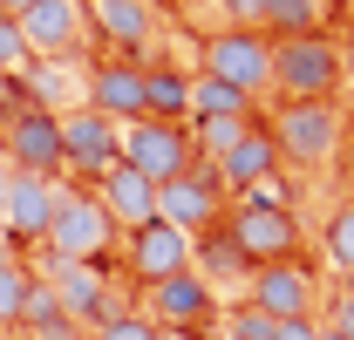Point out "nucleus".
<instances>
[{
    "label": "nucleus",
    "instance_id": "nucleus-1",
    "mask_svg": "<svg viewBox=\"0 0 354 340\" xmlns=\"http://www.w3.org/2000/svg\"><path fill=\"white\" fill-rule=\"evenodd\" d=\"M272 88L286 102H334L341 95V41H327V35L272 41Z\"/></svg>",
    "mask_w": 354,
    "mask_h": 340
},
{
    "label": "nucleus",
    "instance_id": "nucleus-2",
    "mask_svg": "<svg viewBox=\"0 0 354 340\" xmlns=\"http://www.w3.org/2000/svg\"><path fill=\"white\" fill-rule=\"evenodd\" d=\"M218 232H225L245 258H252V272H259V265H286V258H300V218H293V205L239 198V205L225 211Z\"/></svg>",
    "mask_w": 354,
    "mask_h": 340
},
{
    "label": "nucleus",
    "instance_id": "nucleus-3",
    "mask_svg": "<svg viewBox=\"0 0 354 340\" xmlns=\"http://www.w3.org/2000/svg\"><path fill=\"white\" fill-rule=\"evenodd\" d=\"M35 279L62 299V313H68L75 327H88V334H95L102 320L130 313V299L116 293V286H109V272H102V265H88V258H41V272H35Z\"/></svg>",
    "mask_w": 354,
    "mask_h": 340
},
{
    "label": "nucleus",
    "instance_id": "nucleus-4",
    "mask_svg": "<svg viewBox=\"0 0 354 340\" xmlns=\"http://www.w3.org/2000/svg\"><path fill=\"white\" fill-rule=\"evenodd\" d=\"M116 245H123V232L102 211V198L95 191H68L55 225H48V238H41V258H88V265H102Z\"/></svg>",
    "mask_w": 354,
    "mask_h": 340
},
{
    "label": "nucleus",
    "instance_id": "nucleus-5",
    "mask_svg": "<svg viewBox=\"0 0 354 340\" xmlns=\"http://www.w3.org/2000/svg\"><path fill=\"white\" fill-rule=\"evenodd\" d=\"M198 75H218V82L239 88L245 102L272 95V35H259V28H218V35L205 41Z\"/></svg>",
    "mask_w": 354,
    "mask_h": 340
},
{
    "label": "nucleus",
    "instance_id": "nucleus-6",
    "mask_svg": "<svg viewBox=\"0 0 354 340\" xmlns=\"http://www.w3.org/2000/svg\"><path fill=\"white\" fill-rule=\"evenodd\" d=\"M266 129L279 143V164H300V170L334 164V150H341V109L334 102H279Z\"/></svg>",
    "mask_w": 354,
    "mask_h": 340
},
{
    "label": "nucleus",
    "instance_id": "nucleus-7",
    "mask_svg": "<svg viewBox=\"0 0 354 340\" xmlns=\"http://www.w3.org/2000/svg\"><path fill=\"white\" fill-rule=\"evenodd\" d=\"M225 211H232V198H225V184H218V170H212V164H191L184 177L157 184V218H164V225H177L184 238L218 232Z\"/></svg>",
    "mask_w": 354,
    "mask_h": 340
},
{
    "label": "nucleus",
    "instance_id": "nucleus-8",
    "mask_svg": "<svg viewBox=\"0 0 354 340\" xmlns=\"http://www.w3.org/2000/svg\"><path fill=\"white\" fill-rule=\"evenodd\" d=\"M123 164L150 184H171L198 164V143H191V123H157V116H136L123 123Z\"/></svg>",
    "mask_w": 354,
    "mask_h": 340
},
{
    "label": "nucleus",
    "instance_id": "nucleus-9",
    "mask_svg": "<svg viewBox=\"0 0 354 340\" xmlns=\"http://www.w3.org/2000/svg\"><path fill=\"white\" fill-rule=\"evenodd\" d=\"M0 157H7V170H28V177H68L55 109H14L0 123Z\"/></svg>",
    "mask_w": 354,
    "mask_h": 340
},
{
    "label": "nucleus",
    "instance_id": "nucleus-10",
    "mask_svg": "<svg viewBox=\"0 0 354 340\" xmlns=\"http://www.w3.org/2000/svg\"><path fill=\"white\" fill-rule=\"evenodd\" d=\"M14 28H21V41L35 62H75L88 41V14L82 0H35L28 14H14Z\"/></svg>",
    "mask_w": 354,
    "mask_h": 340
},
{
    "label": "nucleus",
    "instance_id": "nucleus-11",
    "mask_svg": "<svg viewBox=\"0 0 354 340\" xmlns=\"http://www.w3.org/2000/svg\"><path fill=\"white\" fill-rule=\"evenodd\" d=\"M320 279H313L300 258H286V265H259L252 279H245V306H259L266 320H313L320 313Z\"/></svg>",
    "mask_w": 354,
    "mask_h": 340
},
{
    "label": "nucleus",
    "instance_id": "nucleus-12",
    "mask_svg": "<svg viewBox=\"0 0 354 340\" xmlns=\"http://www.w3.org/2000/svg\"><path fill=\"white\" fill-rule=\"evenodd\" d=\"M55 123H62V164H68V170L102 177V170L123 164V123H109L102 109L82 102V109H62Z\"/></svg>",
    "mask_w": 354,
    "mask_h": 340
},
{
    "label": "nucleus",
    "instance_id": "nucleus-13",
    "mask_svg": "<svg viewBox=\"0 0 354 340\" xmlns=\"http://www.w3.org/2000/svg\"><path fill=\"white\" fill-rule=\"evenodd\" d=\"M62 198H68L62 177H28V170H14V184H7V211H0L7 238H14V245H41L48 225H55V211H62Z\"/></svg>",
    "mask_w": 354,
    "mask_h": 340
},
{
    "label": "nucleus",
    "instance_id": "nucleus-14",
    "mask_svg": "<svg viewBox=\"0 0 354 340\" xmlns=\"http://www.w3.org/2000/svg\"><path fill=\"white\" fill-rule=\"evenodd\" d=\"M191 245H198V238H184L177 225H164V218H150V225L123 232V252H130V272L143 279V286H157V279L184 272V265H191Z\"/></svg>",
    "mask_w": 354,
    "mask_h": 340
},
{
    "label": "nucleus",
    "instance_id": "nucleus-15",
    "mask_svg": "<svg viewBox=\"0 0 354 340\" xmlns=\"http://www.w3.org/2000/svg\"><path fill=\"white\" fill-rule=\"evenodd\" d=\"M212 170H218L225 198H252L266 177H279V143H272V129H266V123H245V136H239Z\"/></svg>",
    "mask_w": 354,
    "mask_h": 340
},
{
    "label": "nucleus",
    "instance_id": "nucleus-16",
    "mask_svg": "<svg viewBox=\"0 0 354 340\" xmlns=\"http://www.w3.org/2000/svg\"><path fill=\"white\" fill-rule=\"evenodd\" d=\"M88 35H102L109 55H136L157 41V0H82Z\"/></svg>",
    "mask_w": 354,
    "mask_h": 340
},
{
    "label": "nucleus",
    "instance_id": "nucleus-17",
    "mask_svg": "<svg viewBox=\"0 0 354 340\" xmlns=\"http://www.w3.org/2000/svg\"><path fill=\"white\" fill-rule=\"evenodd\" d=\"M143 313H150L157 327H171V334H191L198 320H212V313H218V293L184 265V272H171V279H157V286H150V306H143Z\"/></svg>",
    "mask_w": 354,
    "mask_h": 340
},
{
    "label": "nucleus",
    "instance_id": "nucleus-18",
    "mask_svg": "<svg viewBox=\"0 0 354 340\" xmlns=\"http://www.w3.org/2000/svg\"><path fill=\"white\" fill-rule=\"evenodd\" d=\"M82 102L102 109L109 123H136L143 116V68L136 62H95L82 75Z\"/></svg>",
    "mask_w": 354,
    "mask_h": 340
},
{
    "label": "nucleus",
    "instance_id": "nucleus-19",
    "mask_svg": "<svg viewBox=\"0 0 354 340\" xmlns=\"http://www.w3.org/2000/svg\"><path fill=\"white\" fill-rule=\"evenodd\" d=\"M95 198H102V211L116 218V232H136V225H150V218H157V184H150V177H136L130 164L102 170V177H95Z\"/></svg>",
    "mask_w": 354,
    "mask_h": 340
},
{
    "label": "nucleus",
    "instance_id": "nucleus-20",
    "mask_svg": "<svg viewBox=\"0 0 354 340\" xmlns=\"http://www.w3.org/2000/svg\"><path fill=\"white\" fill-rule=\"evenodd\" d=\"M191 272L212 286V293H225V286H239V299H245V279H252V258L239 252L225 232H205L198 245H191Z\"/></svg>",
    "mask_w": 354,
    "mask_h": 340
},
{
    "label": "nucleus",
    "instance_id": "nucleus-21",
    "mask_svg": "<svg viewBox=\"0 0 354 340\" xmlns=\"http://www.w3.org/2000/svg\"><path fill=\"white\" fill-rule=\"evenodd\" d=\"M143 116L191 123V75L184 68H143Z\"/></svg>",
    "mask_w": 354,
    "mask_h": 340
},
{
    "label": "nucleus",
    "instance_id": "nucleus-22",
    "mask_svg": "<svg viewBox=\"0 0 354 340\" xmlns=\"http://www.w3.org/2000/svg\"><path fill=\"white\" fill-rule=\"evenodd\" d=\"M259 35H327V0H259Z\"/></svg>",
    "mask_w": 354,
    "mask_h": 340
},
{
    "label": "nucleus",
    "instance_id": "nucleus-23",
    "mask_svg": "<svg viewBox=\"0 0 354 340\" xmlns=\"http://www.w3.org/2000/svg\"><path fill=\"white\" fill-rule=\"evenodd\" d=\"M14 334H28V340H88V327H75V320L62 313V299L35 279V293L21 306V327H14Z\"/></svg>",
    "mask_w": 354,
    "mask_h": 340
},
{
    "label": "nucleus",
    "instance_id": "nucleus-24",
    "mask_svg": "<svg viewBox=\"0 0 354 340\" xmlns=\"http://www.w3.org/2000/svg\"><path fill=\"white\" fill-rule=\"evenodd\" d=\"M218 116L252 123V102H245L239 88H225L218 75H191V123H218Z\"/></svg>",
    "mask_w": 354,
    "mask_h": 340
},
{
    "label": "nucleus",
    "instance_id": "nucleus-25",
    "mask_svg": "<svg viewBox=\"0 0 354 340\" xmlns=\"http://www.w3.org/2000/svg\"><path fill=\"white\" fill-rule=\"evenodd\" d=\"M320 252H327V265H334L341 279H354V198L327 211V225H320Z\"/></svg>",
    "mask_w": 354,
    "mask_h": 340
},
{
    "label": "nucleus",
    "instance_id": "nucleus-26",
    "mask_svg": "<svg viewBox=\"0 0 354 340\" xmlns=\"http://www.w3.org/2000/svg\"><path fill=\"white\" fill-rule=\"evenodd\" d=\"M28 293H35V272L7 252V258H0V334H14V327H21V306H28Z\"/></svg>",
    "mask_w": 354,
    "mask_h": 340
},
{
    "label": "nucleus",
    "instance_id": "nucleus-27",
    "mask_svg": "<svg viewBox=\"0 0 354 340\" xmlns=\"http://www.w3.org/2000/svg\"><path fill=\"white\" fill-rule=\"evenodd\" d=\"M28 41H21V28H14V14H0V82H21L28 75Z\"/></svg>",
    "mask_w": 354,
    "mask_h": 340
},
{
    "label": "nucleus",
    "instance_id": "nucleus-28",
    "mask_svg": "<svg viewBox=\"0 0 354 340\" xmlns=\"http://www.w3.org/2000/svg\"><path fill=\"white\" fill-rule=\"evenodd\" d=\"M88 340H157V320H150V313H116V320H102V327H95V334Z\"/></svg>",
    "mask_w": 354,
    "mask_h": 340
},
{
    "label": "nucleus",
    "instance_id": "nucleus-29",
    "mask_svg": "<svg viewBox=\"0 0 354 340\" xmlns=\"http://www.w3.org/2000/svg\"><path fill=\"white\" fill-rule=\"evenodd\" d=\"M225 340H272V320H266L259 306H245V299H239V306L225 313Z\"/></svg>",
    "mask_w": 354,
    "mask_h": 340
},
{
    "label": "nucleus",
    "instance_id": "nucleus-30",
    "mask_svg": "<svg viewBox=\"0 0 354 340\" xmlns=\"http://www.w3.org/2000/svg\"><path fill=\"white\" fill-rule=\"evenodd\" d=\"M327 334L354 340V286H341V293L327 299Z\"/></svg>",
    "mask_w": 354,
    "mask_h": 340
},
{
    "label": "nucleus",
    "instance_id": "nucleus-31",
    "mask_svg": "<svg viewBox=\"0 0 354 340\" xmlns=\"http://www.w3.org/2000/svg\"><path fill=\"white\" fill-rule=\"evenodd\" d=\"M272 340H320V320H272Z\"/></svg>",
    "mask_w": 354,
    "mask_h": 340
},
{
    "label": "nucleus",
    "instance_id": "nucleus-32",
    "mask_svg": "<svg viewBox=\"0 0 354 340\" xmlns=\"http://www.w3.org/2000/svg\"><path fill=\"white\" fill-rule=\"evenodd\" d=\"M225 14H232V28H259V0H225Z\"/></svg>",
    "mask_w": 354,
    "mask_h": 340
},
{
    "label": "nucleus",
    "instance_id": "nucleus-33",
    "mask_svg": "<svg viewBox=\"0 0 354 340\" xmlns=\"http://www.w3.org/2000/svg\"><path fill=\"white\" fill-rule=\"evenodd\" d=\"M341 88H348V95H354V41L341 48Z\"/></svg>",
    "mask_w": 354,
    "mask_h": 340
},
{
    "label": "nucleus",
    "instance_id": "nucleus-34",
    "mask_svg": "<svg viewBox=\"0 0 354 340\" xmlns=\"http://www.w3.org/2000/svg\"><path fill=\"white\" fill-rule=\"evenodd\" d=\"M7 184H14V170H7V157H0V211H7Z\"/></svg>",
    "mask_w": 354,
    "mask_h": 340
},
{
    "label": "nucleus",
    "instance_id": "nucleus-35",
    "mask_svg": "<svg viewBox=\"0 0 354 340\" xmlns=\"http://www.w3.org/2000/svg\"><path fill=\"white\" fill-rule=\"evenodd\" d=\"M28 7H35V0H0V14H28Z\"/></svg>",
    "mask_w": 354,
    "mask_h": 340
},
{
    "label": "nucleus",
    "instance_id": "nucleus-36",
    "mask_svg": "<svg viewBox=\"0 0 354 340\" xmlns=\"http://www.w3.org/2000/svg\"><path fill=\"white\" fill-rule=\"evenodd\" d=\"M157 340H191V334H171V327H157Z\"/></svg>",
    "mask_w": 354,
    "mask_h": 340
},
{
    "label": "nucleus",
    "instance_id": "nucleus-37",
    "mask_svg": "<svg viewBox=\"0 0 354 340\" xmlns=\"http://www.w3.org/2000/svg\"><path fill=\"white\" fill-rule=\"evenodd\" d=\"M0 252H14V238H7V225H0Z\"/></svg>",
    "mask_w": 354,
    "mask_h": 340
},
{
    "label": "nucleus",
    "instance_id": "nucleus-38",
    "mask_svg": "<svg viewBox=\"0 0 354 340\" xmlns=\"http://www.w3.org/2000/svg\"><path fill=\"white\" fill-rule=\"evenodd\" d=\"M320 340H341V334H327V327H320Z\"/></svg>",
    "mask_w": 354,
    "mask_h": 340
},
{
    "label": "nucleus",
    "instance_id": "nucleus-39",
    "mask_svg": "<svg viewBox=\"0 0 354 340\" xmlns=\"http://www.w3.org/2000/svg\"><path fill=\"white\" fill-rule=\"evenodd\" d=\"M0 95H7V82H0Z\"/></svg>",
    "mask_w": 354,
    "mask_h": 340
},
{
    "label": "nucleus",
    "instance_id": "nucleus-40",
    "mask_svg": "<svg viewBox=\"0 0 354 340\" xmlns=\"http://www.w3.org/2000/svg\"><path fill=\"white\" fill-rule=\"evenodd\" d=\"M0 258H7V252H0Z\"/></svg>",
    "mask_w": 354,
    "mask_h": 340
},
{
    "label": "nucleus",
    "instance_id": "nucleus-41",
    "mask_svg": "<svg viewBox=\"0 0 354 340\" xmlns=\"http://www.w3.org/2000/svg\"><path fill=\"white\" fill-rule=\"evenodd\" d=\"M0 340H7V334H0Z\"/></svg>",
    "mask_w": 354,
    "mask_h": 340
}]
</instances>
